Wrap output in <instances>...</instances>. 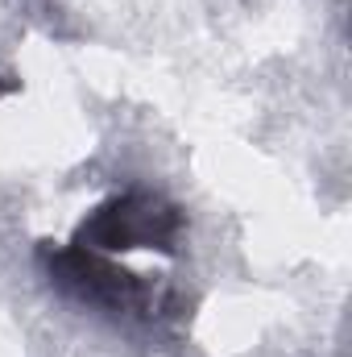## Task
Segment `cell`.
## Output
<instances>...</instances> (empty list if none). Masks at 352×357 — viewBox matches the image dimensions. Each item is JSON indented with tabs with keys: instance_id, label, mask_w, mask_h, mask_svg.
I'll use <instances>...</instances> for the list:
<instances>
[{
	"instance_id": "cell-1",
	"label": "cell",
	"mask_w": 352,
	"mask_h": 357,
	"mask_svg": "<svg viewBox=\"0 0 352 357\" xmlns=\"http://www.w3.org/2000/svg\"><path fill=\"white\" fill-rule=\"evenodd\" d=\"M182 233V208L154 191H125L104 199L88 220L75 229V245L95 254H133L162 250L175 254Z\"/></svg>"
},
{
	"instance_id": "cell-2",
	"label": "cell",
	"mask_w": 352,
	"mask_h": 357,
	"mask_svg": "<svg viewBox=\"0 0 352 357\" xmlns=\"http://www.w3.org/2000/svg\"><path fill=\"white\" fill-rule=\"evenodd\" d=\"M42 262H46L58 291H67L71 299H79L88 307L112 312V316H120V312H141L145 316V312H154V291L137 274L120 270L108 254H95V250H83V245L71 241L63 250L46 245Z\"/></svg>"
}]
</instances>
